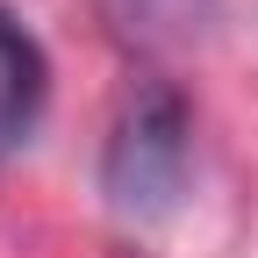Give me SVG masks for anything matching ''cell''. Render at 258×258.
<instances>
[{
    "instance_id": "1",
    "label": "cell",
    "mask_w": 258,
    "mask_h": 258,
    "mask_svg": "<svg viewBox=\"0 0 258 258\" xmlns=\"http://www.w3.org/2000/svg\"><path fill=\"white\" fill-rule=\"evenodd\" d=\"M186 151H194V115L179 86H137L122 101L108 144H101V194L122 222H158L172 215L186 186Z\"/></svg>"
},
{
    "instance_id": "2",
    "label": "cell",
    "mask_w": 258,
    "mask_h": 258,
    "mask_svg": "<svg viewBox=\"0 0 258 258\" xmlns=\"http://www.w3.org/2000/svg\"><path fill=\"white\" fill-rule=\"evenodd\" d=\"M50 108V57L15 8H0V158H15Z\"/></svg>"
},
{
    "instance_id": "3",
    "label": "cell",
    "mask_w": 258,
    "mask_h": 258,
    "mask_svg": "<svg viewBox=\"0 0 258 258\" xmlns=\"http://www.w3.org/2000/svg\"><path fill=\"white\" fill-rule=\"evenodd\" d=\"M215 0H108V15L122 36H137V43H158V36H186V29H201L208 22Z\"/></svg>"
}]
</instances>
